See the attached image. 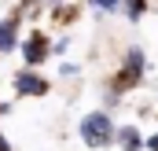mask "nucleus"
Returning a JSON list of instances; mask_svg holds the SVG:
<instances>
[{
  "label": "nucleus",
  "instance_id": "obj_1",
  "mask_svg": "<svg viewBox=\"0 0 158 151\" xmlns=\"http://www.w3.org/2000/svg\"><path fill=\"white\" fill-rule=\"evenodd\" d=\"M147 74H151V59H147V48L143 44H125L121 48V59L114 63V70L107 77V88L118 92L121 100L140 92L147 85Z\"/></svg>",
  "mask_w": 158,
  "mask_h": 151
},
{
  "label": "nucleus",
  "instance_id": "obj_2",
  "mask_svg": "<svg viewBox=\"0 0 158 151\" xmlns=\"http://www.w3.org/2000/svg\"><path fill=\"white\" fill-rule=\"evenodd\" d=\"M114 129H118V118L103 107H92L77 118V140L88 151H110L114 148Z\"/></svg>",
  "mask_w": 158,
  "mask_h": 151
},
{
  "label": "nucleus",
  "instance_id": "obj_3",
  "mask_svg": "<svg viewBox=\"0 0 158 151\" xmlns=\"http://www.w3.org/2000/svg\"><path fill=\"white\" fill-rule=\"evenodd\" d=\"M19 59H22V67H30V70H44L48 63H52V33L44 30V26H30V30H22V41H19V52H15Z\"/></svg>",
  "mask_w": 158,
  "mask_h": 151
},
{
  "label": "nucleus",
  "instance_id": "obj_4",
  "mask_svg": "<svg viewBox=\"0 0 158 151\" xmlns=\"http://www.w3.org/2000/svg\"><path fill=\"white\" fill-rule=\"evenodd\" d=\"M55 88V81L44 74V70H30V67H19L11 74V92L15 100H48Z\"/></svg>",
  "mask_w": 158,
  "mask_h": 151
},
{
  "label": "nucleus",
  "instance_id": "obj_5",
  "mask_svg": "<svg viewBox=\"0 0 158 151\" xmlns=\"http://www.w3.org/2000/svg\"><path fill=\"white\" fill-rule=\"evenodd\" d=\"M22 30H26V22H22V15H19V11H7V15H0V59L19 52Z\"/></svg>",
  "mask_w": 158,
  "mask_h": 151
},
{
  "label": "nucleus",
  "instance_id": "obj_6",
  "mask_svg": "<svg viewBox=\"0 0 158 151\" xmlns=\"http://www.w3.org/2000/svg\"><path fill=\"white\" fill-rule=\"evenodd\" d=\"M143 125L140 122H118L114 129V148L118 151H143Z\"/></svg>",
  "mask_w": 158,
  "mask_h": 151
},
{
  "label": "nucleus",
  "instance_id": "obj_7",
  "mask_svg": "<svg viewBox=\"0 0 158 151\" xmlns=\"http://www.w3.org/2000/svg\"><path fill=\"white\" fill-rule=\"evenodd\" d=\"M81 15H85V7H81L77 0H63V4H55V7H48V15H44V22H52V26H59L63 33L77 22Z\"/></svg>",
  "mask_w": 158,
  "mask_h": 151
},
{
  "label": "nucleus",
  "instance_id": "obj_8",
  "mask_svg": "<svg viewBox=\"0 0 158 151\" xmlns=\"http://www.w3.org/2000/svg\"><path fill=\"white\" fill-rule=\"evenodd\" d=\"M151 15V0H121V19L129 26H140Z\"/></svg>",
  "mask_w": 158,
  "mask_h": 151
},
{
  "label": "nucleus",
  "instance_id": "obj_9",
  "mask_svg": "<svg viewBox=\"0 0 158 151\" xmlns=\"http://www.w3.org/2000/svg\"><path fill=\"white\" fill-rule=\"evenodd\" d=\"M85 11H92L96 19H114L121 15V0H77Z\"/></svg>",
  "mask_w": 158,
  "mask_h": 151
},
{
  "label": "nucleus",
  "instance_id": "obj_10",
  "mask_svg": "<svg viewBox=\"0 0 158 151\" xmlns=\"http://www.w3.org/2000/svg\"><path fill=\"white\" fill-rule=\"evenodd\" d=\"M15 11L22 15V22H33V26H40V22H44V15H48V7H44L40 0H19V4H15Z\"/></svg>",
  "mask_w": 158,
  "mask_h": 151
},
{
  "label": "nucleus",
  "instance_id": "obj_11",
  "mask_svg": "<svg viewBox=\"0 0 158 151\" xmlns=\"http://www.w3.org/2000/svg\"><path fill=\"white\" fill-rule=\"evenodd\" d=\"M70 48H74V37H70V33L52 37V59H66V55H70Z\"/></svg>",
  "mask_w": 158,
  "mask_h": 151
},
{
  "label": "nucleus",
  "instance_id": "obj_12",
  "mask_svg": "<svg viewBox=\"0 0 158 151\" xmlns=\"http://www.w3.org/2000/svg\"><path fill=\"white\" fill-rule=\"evenodd\" d=\"M81 74V63L74 59H59V67H55V81H74Z\"/></svg>",
  "mask_w": 158,
  "mask_h": 151
},
{
  "label": "nucleus",
  "instance_id": "obj_13",
  "mask_svg": "<svg viewBox=\"0 0 158 151\" xmlns=\"http://www.w3.org/2000/svg\"><path fill=\"white\" fill-rule=\"evenodd\" d=\"M103 111H110V114H118V107H121V96L118 92H110L107 85H103V103H99Z\"/></svg>",
  "mask_w": 158,
  "mask_h": 151
},
{
  "label": "nucleus",
  "instance_id": "obj_14",
  "mask_svg": "<svg viewBox=\"0 0 158 151\" xmlns=\"http://www.w3.org/2000/svg\"><path fill=\"white\" fill-rule=\"evenodd\" d=\"M143 151H158V125L147 133V136H143Z\"/></svg>",
  "mask_w": 158,
  "mask_h": 151
},
{
  "label": "nucleus",
  "instance_id": "obj_15",
  "mask_svg": "<svg viewBox=\"0 0 158 151\" xmlns=\"http://www.w3.org/2000/svg\"><path fill=\"white\" fill-rule=\"evenodd\" d=\"M0 151H15V148H11V136L4 133V125H0Z\"/></svg>",
  "mask_w": 158,
  "mask_h": 151
},
{
  "label": "nucleus",
  "instance_id": "obj_16",
  "mask_svg": "<svg viewBox=\"0 0 158 151\" xmlns=\"http://www.w3.org/2000/svg\"><path fill=\"white\" fill-rule=\"evenodd\" d=\"M7 114H11V103H7V100H0V122H4Z\"/></svg>",
  "mask_w": 158,
  "mask_h": 151
},
{
  "label": "nucleus",
  "instance_id": "obj_17",
  "mask_svg": "<svg viewBox=\"0 0 158 151\" xmlns=\"http://www.w3.org/2000/svg\"><path fill=\"white\" fill-rule=\"evenodd\" d=\"M40 4H44V7H55V4H63V0H40Z\"/></svg>",
  "mask_w": 158,
  "mask_h": 151
},
{
  "label": "nucleus",
  "instance_id": "obj_18",
  "mask_svg": "<svg viewBox=\"0 0 158 151\" xmlns=\"http://www.w3.org/2000/svg\"><path fill=\"white\" fill-rule=\"evenodd\" d=\"M155 118H158V114H155Z\"/></svg>",
  "mask_w": 158,
  "mask_h": 151
}]
</instances>
